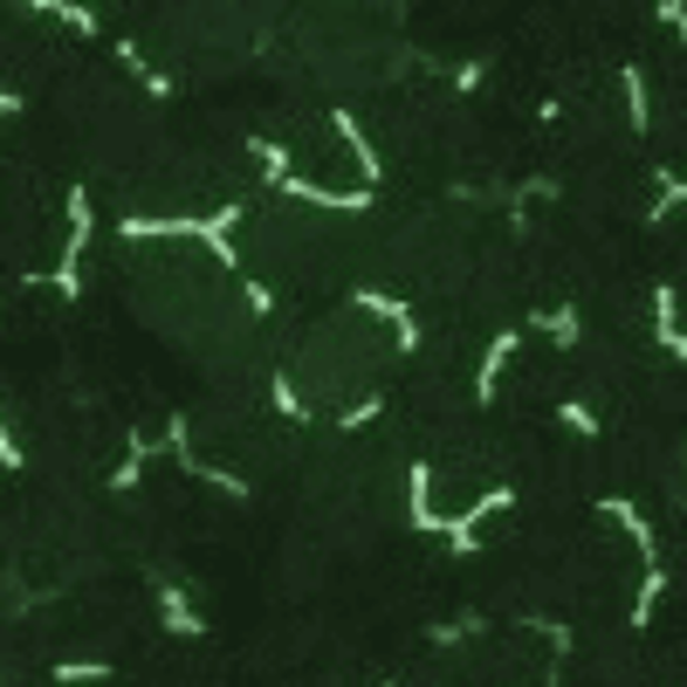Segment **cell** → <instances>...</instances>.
<instances>
[{"mask_svg": "<svg viewBox=\"0 0 687 687\" xmlns=\"http://www.w3.org/2000/svg\"><path fill=\"white\" fill-rule=\"evenodd\" d=\"M598 516L612 522V530H626V537H632V557L654 571V563H660V537H654V522L639 516V502H632V495H598Z\"/></svg>", "mask_w": 687, "mask_h": 687, "instance_id": "cell-1", "label": "cell"}, {"mask_svg": "<svg viewBox=\"0 0 687 687\" xmlns=\"http://www.w3.org/2000/svg\"><path fill=\"white\" fill-rule=\"evenodd\" d=\"M331 131H337V145L351 151V173L365 179V186H379V179H385V158H379V145L365 138V125H357L351 110H331Z\"/></svg>", "mask_w": 687, "mask_h": 687, "instance_id": "cell-2", "label": "cell"}, {"mask_svg": "<svg viewBox=\"0 0 687 687\" xmlns=\"http://www.w3.org/2000/svg\"><path fill=\"white\" fill-rule=\"evenodd\" d=\"M516 351H522V331H495L489 337V351H481V365H474V399H481V406L502 392V372L516 365Z\"/></svg>", "mask_w": 687, "mask_h": 687, "instance_id": "cell-3", "label": "cell"}, {"mask_svg": "<svg viewBox=\"0 0 687 687\" xmlns=\"http://www.w3.org/2000/svg\"><path fill=\"white\" fill-rule=\"evenodd\" d=\"M406 522L413 530H440V481H433L426 461L406 468Z\"/></svg>", "mask_w": 687, "mask_h": 687, "instance_id": "cell-4", "label": "cell"}, {"mask_svg": "<svg viewBox=\"0 0 687 687\" xmlns=\"http://www.w3.org/2000/svg\"><path fill=\"white\" fill-rule=\"evenodd\" d=\"M654 344L674 351L680 365H687V323H680V296H674V282H654Z\"/></svg>", "mask_w": 687, "mask_h": 687, "instance_id": "cell-5", "label": "cell"}, {"mask_svg": "<svg viewBox=\"0 0 687 687\" xmlns=\"http://www.w3.org/2000/svg\"><path fill=\"white\" fill-rule=\"evenodd\" d=\"M537 331H543L557 351H578V344H585V310H578V303H557V310L537 316Z\"/></svg>", "mask_w": 687, "mask_h": 687, "instance_id": "cell-6", "label": "cell"}, {"mask_svg": "<svg viewBox=\"0 0 687 687\" xmlns=\"http://www.w3.org/2000/svg\"><path fill=\"white\" fill-rule=\"evenodd\" d=\"M619 90H626V125L646 131V125H654V90H646V69L639 62H619Z\"/></svg>", "mask_w": 687, "mask_h": 687, "instance_id": "cell-7", "label": "cell"}, {"mask_svg": "<svg viewBox=\"0 0 687 687\" xmlns=\"http://www.w3.org/2000/svg\"><path fill=\"white\" fill-rule=\"evenodd\" d=\"M667 591H674V578H667L660 563H654V571L639 578V591H632V612H626V619H632V626H654V612L667 605Z\"/></svg>", "mask_w": 687, "mask_h": 687, "instance_id": "cell-8", "label": "cell"}, {"mask_svg": "<svg viewBox=\"0 0 687 687\" xmlns=\"http://www.w3.org/2000/svg\"><path fill=\"white\" fill-rule=\"evenodd\" d=\"M158 619H166V632H186V639H199V632H207V619L193 612V598H186V591H173V585L158 591Z\"/></svg>", "mask_w": 687, "mask_h": 687, "instance_id": "cell-9", "label": "cell"}, {"mask_svg": "<svg viewBox=\"0 0 687 687\" xmlns=\"http://www.w3.org/2000/svg\"><path fill=\"white\" fill-rule=\"evenodd\" d=\"M502 509H516V489H481V495H474V502H468V509H461L454 522L481 537V522H489V516H502Z\"/></svg>", "mask_w": 687, "mask_h": 687, "instance_id": "cell-10", "label": "cell"}, {"mask_svg": "<svg viewBox=\"0 0 687 687\" xmlns=\"http://www.w3.org/2000/svg\"><path fill=\"white\" fill-rule=\"evenodd\" d=\"M557 426L571 433V440H598V433H605V426H598V413L585 406V399H563V406H557Z\"/></svg>", "mask_w": 687, "mask_h": 687, "instance_id": "cell-11", "label": "cell"}, {"mask_svg": "<svg viewBox=\"0 0 687 687\" xmlns=\"http://www.w3.org/2000/svg\"><path fill=\"white\" fill-rule=\"evenodd\" d=\"M481 84H489V62H481V56H474V62H468L461 76H454V90H461V97H474Z\"/></svg>", "mask_w": 687, "mask_h": 687, "instance_id": "cell-12", "label": "cell"}, {"mask_svg": "<svg viewBox=\"0 0 687 687\" xmlns=\"http://www.w3.org/2000/svg\"><path fill=\"white\" fill-rule=\"evenodd\" d=\"M379 413H385V399H365V406H351V413H344V433H357V426H372Z\"/></svg>", "mask_w": 687, "mask_h": 687, "instance_id": "cell-13", "label": "cell"}, {"mask_svg": "<svg viewBox=\"0 0 687 687\" xmlns=\"http://www.w3.org/2000/svg\"><path fill=\"white\" fill-rule=\"evenodd\" d=\"M660 28H674L680 42H687V8H680V0H667V8H660Z\"/></svg>", "mask_w": 687, "mask_h": 687, "instance_id": "cell-14", "label": "cell"}, {"mask_svg": "<svg viewBox=\"0 0 687 687\" xmlns=\"http://www.w3.org/2000/svg\"><path fill=\"white\" fill-rule=\"evenodd\" d=\"M543 687H563V660H557V667H550V674H543Z\"/></svg>", "mask_w": 687, "mask_h": 687, "instance_id": "cell-15", "label": "cell"}, {"mask_svg": "<svg viewBox=\"0 0 687 687\" xmlns=\"http://www.w3.org/2000/svg\"><path fill=\"white\" fill-rule=\"evenodd\" d=\"M379 687H399V680H379Z\"/></svg>", "mask_w": 687, "mask_h": 687, "instance_id": "cell-16", "label": "cell"}]
</instances>
